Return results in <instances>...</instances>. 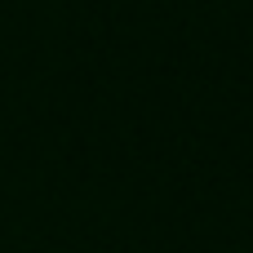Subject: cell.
Segmentation results:
<instances>
[]
</instances>
